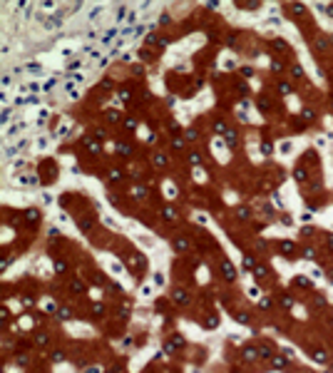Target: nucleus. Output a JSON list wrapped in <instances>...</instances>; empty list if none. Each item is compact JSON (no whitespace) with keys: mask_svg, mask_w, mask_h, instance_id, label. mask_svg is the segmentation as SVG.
<instances>
[{"mask_svg":"<svg viewBox=\"0 0 333 373\" xmlns=\"http://www.w3.org/2000/svg\"><path fill=\"white\" fill-rule=\"evenodd\" d=\"M221 271H224V279H226V281H234V279H236V269L231 266L229 259H221Z\"/></svg>","mask_w":333,"mask_h":373,"instance_id":"f257e3e1","label":"nucleus"},{"mask_svg":"<svg viewBox=\"0 0 333 373\" xmlns=\"http://www.w3.org/2000/svg\"><path fill=\"white\" fill-rule=\"evenodd\" d=\"M259 356V348H254V346H246L244 348V361H254Z\"/></svg>","mask_w":333,"mask_h":373,"instance_id":"f03ea898","label":"nucleus"},{"mask_svg":"<svg viewBox=\"0 0 333 373\" xmlns=\"http://www.w3.org/2000/svg\"><path fill=\"white\" fill-rule=\"evenodd\" d=\"M25 221H28L30 226L37 224V209H28V211H25Z\"/></svg>","mask_w":333,"mask_h":373,"instance_id":"7ed1b4c3","label":"nucleus"},{"mask_svg":"<svg viewBox=\"0 0 333 373\" xmlns=\"http://www.w3.org/2000/svg\"><path fill=\"white\" fill-rule=\"evenodd\" d=\"M281 251H283L286 256H293V251H296V246H293V241H281Z\"/></svg>","mask_w":333,"mask_h":373,"instance_id":"20e7f679","label":"nucleus"},{"mask_svg":"<svg viewBox=\"0 0 333 373\" xmlns=\"http://www.w3.org/2000/svg\"><path fill=\"white\" fill-rule=\"evenodd\" d=\"M174 301L177 304H189V294L187 291H174Z\"/></svg>","mask_w":333,"mask_h":373,"instance_id":"39448f33","label":"nucleus"},{"mask_svg":"<svg viewBox=\"0 0 333 373\" xmlns=\"http://www.w3.org/2000/svg\"><path fill=\"white\" fill-rule=\"evenodd\" d=\"M271 363H273V368H283L286 366V356H273Z\"/></svg>","mask_w":333,"mask_h":373,"instance_id":"423d86ee","label":"nucleus"},{"mask_svg":"<svg viewBox=\"0 0 333 373\" xmlns=\"http://www.w3.org/2000/svg\"><path fill=\"white\" fill-rule=\"evenodd\" d=\"M259 356H261V358H273V353H271V348H268L266 343L259 346Z\"/></svg>","mask_w":333,"mask_h":373,"instance_id":"0eeeda50","label":"nucleus"},{"mask_svg":"<svg viewBox=\"0 0 333 373\" xmlns=\"http://www.w3.org/2000/svg\"><path fill=\"white\" fill-rule=\"evenodd\" d=\"M293 177H296L299 182H306V179H308V174H306V169H303V167H299V169L293 172Z\"/></svg>","mask_w":333,"mask_h":373,"instance_id":"6e6552de","label":"nucleus"},{"mask_svg":"<svg viewBox=\"0 0 333 373\" xmlns=\"http://www.w3.org/2000/svg\"><path fill=\"white\" fill-rule=\"evenodd\" d=\"M107 120H109V122H117V120H119V112H117V109H107Z\"/></svg>","mask_w":333,"mask_h":373,"instance_id":"1a4fd4ad","label":"nucleus"},{"mask_svg":"<svg viewBox=\"0 0 333 373\" xmlns=\"http://www.w3.org/2000/svg\"><path fill=\"white\" fill-rule=\"evenodd\" d=\"M117 152H119V154H130V152H132V147H130V144H122V142H119V144H117Z\"/></svg>","mask_w":333,"mask_h":373,"instance_id":"9d476101","label":"nucleus"},{"mask_svg":"<svg viewBox=\"0 0 333 373\" xmlns=\"http://www.w3.org/2000/svg\"><path fill=\"white\" fill-rule=\"evenodd\" d=\"M174 249H177V251H184V249H187V241H184V239H174Z\"/></svg>","mask_w":333,"mask_h":373,"instance_id":"9b49d317","label":"nucleus"},{"mask_svg":"<svg viewBox=\"0 0 333 373\" xmlns=\"http://www.w3.org/2000/svg\"><path fill=\"white\" fill-rule=\"evenodd\" d=\"M313 358H316V361H321V363H326V361H328V356H326L323 351H316V353H313Z\"/></svg>","mask_w":333,"mask_h":373,"instance_id":"f8f14e48","label":"nucleus"},{"mask_svg":"<svg viewBox=\"0 0 333 373\" xmlns=\"http://www.w3.org/2000/svg\"><path fill=\"white\" fill-rule=\"evenodd\" d=\"M226 142H229L231 147L236 144V132H234V130H229V132H226Z\"/></svg>","mask_w":333,"mask_h":373,"instance_id":"ddd939ff","label":"nucleus"},{"mask_svg":"<svg viewBox=\"0 0 333 373\" xmlns=\"http://www.w3.org/2000/svg\"><path fill=\"white\" fill-rule=\"evenodd\" d=\"M293 284H296V286H311V281H308L306 276H299V279H296Z\"/></svg>","mask_w":333,"mask_h":373,"instance_id":"4468645a","label":"nucleus"},{"mask_svg":"<svg viewBox=\"0 0 333 373\" xmlns=\"http://www.w3.org/2000/svg\"><path fill=\"white\" fill-rule=\"evenodd\" d=\"M261 152H264V154H271V142H268V139L261 142Z\"/></svg>","mask_w":333,"mask_h":373,"instance_id":"2eb2a0df","label":"nucleus"},{"mask_svg":"<svg viewBox=\"0 0 333 373\" xmlns=\"http://www.w3.org/2000/svg\"><path fill=\"white\" fill-rule=\"evenodd\" d=\"M204 323H206V326H209V328H214V326H216V323H219V318H216V316H209V318H206V321H204Z\"/></svg>","mask_w":333,"mask_h":373,"instance_id":"dca6fc26","label":"nucleus"},{"mask_svg":"<svg viewBox=\"0 0 333 373\" xmlns=\"http://www.w3.org/2000/svg\"><path fill=\"white\" fill-rule=\"evenodd\" d=\"M119 179H122V174H119L117 169H112V172H109V182H119Z\"/></svg>","mask_w":333,"mask_h":373,"instance_id":"f3484780","label":"nucleus"},{"mask_svg":"<svg viewBox=\"0 0 333 373\" xmlns=\"http://www.w3.org/2000/svg\"><path fill=\"white\" fill-rule=\"evenodd\" d=\"M65 269H67V264H65V261H55V271H57V274H62Z\"/></svg>","mask_w":333,"mask_h":373,"instance_id":"a211bd4d","label":"nucleus"},{"mask_svg":"<svg viewBox=\"0 0 333 373\" xmlns=\"http://www.w3.org/2000/svg\"><path fill=\"white\" fill-rule=\"evenodd\" d=\"M278 92H286V95H288V92H291V85H288V82H281V85H278Z\"/></svg>","mask_w":333,"mask_h":373,"instance_id":"6ab92c4d","label":"nucleus"},{"mask_svg":"<svg viewBox=\"0 0 333 373\" xmlns=\"http://www.w3.org/2000/svg\"><path fill=\"white\" fill-rule=\"evenodd\" d=\"M214 130H216V132H219V135H221V132H229V130H226V125H224V122H216V125H214Z\"/></svg>","mask_w":333,"mask_h":373,"instance_id":"aec40b11","label":"nucleus"},{"mask_svg":"<svg viewBox=\"0 0 333 373\" xmlns=\"http://www.w3.org/2000/svg\"><path fill=\"white\" fill-rule=\"evenodd\" d=\"M57 316H60V318H70L72 313H70V308H60V311H57Z\"/></svg>","mask_w":333,"mask_h":373,"instance_id":"412c9836","label":"nucleus"},{"mask_svg":"<svg viewBox=\"0 0 333 373\" xmlns=\"http://www.w3.org/2000/svg\"><path fill=\"white\" fill-rule=\"evenodd\" d=\"M114 35H117L114 30H107V33H104V37H102V42H109V40L114 37Z\"/></svg>","mask_w":333,"mask_h":373,"instance_id":"4be33fe9","label":"nucleus"},{"mask_svg":"<svg viewBox=\"0 0 333 373\" xmlns=\"http://www.w3.org/2000/svg\"><path fill=\"white\" fill-rule=\"evenodd\" d=\"M254 276H256V279H261V276H266V269H264V266H256V271H254Z\"/></svg>","mask_w":333,"mask_h":373,"instance_id":"5701e85b","label":"nucleus"},{"mask_svg":"<svg viewBox=\"0 0 333 373\" xmlns=\"http://www.w3.org/2000/svg\"><path fill=\"white\" fill-rule=\"evenodd\" d=\"M313 117H316V115H313V109H303V120H308V122H311Z\"/></svg>","mask_w":333,"mask_h":373,"instance_id":"b1692460","label":"nucleus"},{"mask_svg":"<svg viewBox=\"0 0 333 373\" xmlns=\"http://www.w3.org/2000/svg\"><path fill=\"white\" fill-rule=\"evenodd\" d=\"M90 226H92L90 219H80V229H90Z\"/></svg>","mask_w":333,"mask_h":373,"instance_id":"393cba45","label":"nucleus"},{"mask_svg":"<svg viewBox=\"0 0 333 373\" xmlns=\"http://www.w3.org/2000/svg\"><path fill=\"white\" fill-rule=\"evenodd\" d=\"M303 256H306V259H313V256H316V251L308 246V249H303Z\"/></svg>","mask_w":333,"mask_h":373,"instance_id":"a878e982","label":"nucleus"},{"mask_svg":"<svg viewBox=\"0 0 333 373\" xmlns=\"http://www.w3.org/2000/svg\"><path fill=\"white\" fill-rule=\"evenodd\" d=\"M244 266H246V269H254V259H251V256H244Z\"/></svg>","mask_w":333,"mask_h":373,"instance_id":"bb28decb","label":"nucleus"},{"mask_svg":"<svg viewBox=\"0 0 333 373\" xmlns=\"http://www.w3.org/2000/svg\"><path fill=\"white\" fill-rule=\"evenodd\" d=\"M189 162H192V164H199V162H201V157L197 154V152H194V154H189Z\"/></svg>","mask_w":333,"mask_h":373,"instance_id":"cd10ccee","label":"nucleus"},{"mask_svg":"<svg viewBox=\"0 0 333 373\" xmlns=\"http://www.w3.org/2000/svg\"><path fill=\"white\" fill-rule=\"evenodd\" d=\"M239 216H241V219H249V209L241 206V209H239Z\"/></svg>","mask_w":333,"mask_h":373,"instance_id":"c85d7f7f","label":"nucleus"},{"mask_svg":"<svg viewBox=\"0 0 333 373\" xmlns=\"http://www.w3.org/2000/svg\"><path fill=\"white\" fill-rule=\"evenodd\" d=\"M236 321H239V323H249V316H246V313H239Z\"/></svg>","mask_w":333,"mask_h":373,"instance_id":"c756f323","label":"nucleus"},{"mask_svg":"<svg viewBox=\"0 0 333 373\" xmlns=\"http://www.w3.org/2000/svg\"><path fill=\"white\" fill-rule=\"evenodd\" d=\"M164 216H166V219H174V209H172V206H166V209H164Z\"/></svg>","mask_w":333,"mask_h":373,"instance_id":"7c9ffc66","label":"nucleus"},{"mask_svg":"<svg viewBox=\"0 0 333 373\" xmlns=\"http://www.w3.org/2000/svg\"><path fill=\"white\" fill-rule=\"evenodd\" d=\"M281 304L286 306V308H291V304H293V301H291V296H283V299H281Z\"/></svg>","mask_w":333,"mask_h":373,"instance_id":"2f4dec72","label":"nucleus"},{"mask_svg":"<svg viewBox=\"0 0 333 373\" xmlns=\"http://www.w3.org/2000/svg\"><path fill=\"white\" fill-rule=\"evenodd\" d=\"M316 47H318V50H323V47H326V40H323V37H318V40H316Z\"/></svg>","mask_w":333,"mask_h":373,"instance_id":"473e14b6","label":"nucleus"},{"mask_svg":"<svg viewBox=\"0 0 333 373\" xmlns=\"http://www.w3.org/2000/svg\"><path fill=\"white\" fill-rule=\"evenodd\" d=\"M72 291H82V281H72Z\"/></svg>","mask_w":333,"mask_h":373,"instance_id":"72a5a7b5","label":"nucleus"},{"mask_svg":"<svg viewBox=\"0 0 333 373\" xmlns=\"http://www.w3.org/2000/svg\"><path fill=\"white\" fill-rule=\"evenodd\" d=\"M241 75H244V77H251V75H254V70H251V67H244V70H241Z\"/></svg>","mask_w":333,"mask_h":373,"instance_id":"f704fd0d","label":"nucleus"},{"mask_svg":"<svg viewBox=\"0 0 333 373\" xmlns=\"http://www.w3.org/2000/svg\"><path fill=\"white\" fill-rule=\"evenodd\" d=\"M92 311H95V316H102V306H100V304L92 306Z\"/></svg>","mask_w":333,"mask_h":373,"instance_id":"c9c22d12","label":"nucleus"},{"mask_svg":"<svg viewBox=\"0 0 333 373\" xmlns=\"http://www.w3.org/2000/svg\"><path fill=\"white\" fill-rule=\"evenodd\" d=\"M291 72H293V77H301V75H303V70H301V67H299V65H296V67H293V70H291Z\"/></svg>","mask_w":333,"mask_h":373,"instance_id":"e433bc0d","label":"nucleus"},{"mask_svg":"<svg viewBox=\"0 0 333 373\" xmlns=\"http://www.w3.org/2000/svg\"><path fill=\"white\" fill-rule=\"evenodd\" d=\"M62 358H65V356H62L60 351H55V353H52V361H62Z\"/></svg>","mask_w":333,"mask_h":373,"instance_id":"4c0bfd02","label":"nucleus"},{"mask_svg":"<svg viewBox=\"0 0 333 373\" xmlns=\"http://www.w3.org/2000/svg\"><path fill=\"white\" fill-rule=\"evenodd\" d=\"M187 139H197V130H189V132H187Z\"/></svg>","mask_w":333,"mask_h":373,"instance_id":"58836bf2","label":"nucleus"},{"mask_svg":"<svg viewBox=\"0 0 333 373\" xmlns=\"http://www.w3.org/2000/svg\"><path fill=\"white\" fill-rule=\"evenodd\" d=\"M328 246L333 249V234H328Z\"/></svg>","mask_w":333,"mask_h":373,"instance_id":"ea45409f","label":"nucleus"},{"mask_svg":"<svg viewBox=\"0 0 333 373\" xmlns=\"http://www.w3.org/2000/svg\"><path fill=\"white\" fill-rule=\"evenodd\" d=\"M87 373H100V368H90V371H87Z\"/></svg>","mask_w":333,"mask_h":373,"instance_id":"a19ab883","label":"nucleus"},{"mask_svg":"<svg viewBox=\"0 0 333 373\" xmlns=\"http://www.w3.org/2000/svg\"><path fill=\"white\" fill-rule=\"evenodd\" d=\"M234 373H239V371H234Z\"/></svg>","mask_w":333,"mask_h":373,"instance_id":"79ce46f5","label":"nucleus"}]
</instances>
